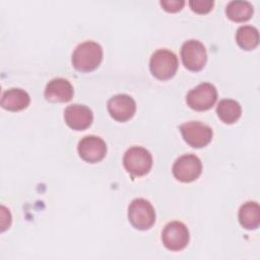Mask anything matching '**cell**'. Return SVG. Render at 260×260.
Returning <instances> with one entry per match:
<instances>
[{"label": "cell", "instance_id": "obj_1", "mask_svg": "<svg viewBox=\"0 0 260 260\" xmlns=\"http://www.w3.org/2000/svg\"><path fill=\"white\" fill-rule=\"evenodd\" d=\"M103 60L102 47L92 41H86L76 47L72 54V65L80 72H89L99 67Z\"/></svg>", "mask_w": 260, "mask_h": 260}, {"label": "cell", "instance_id": "obj_2", "mask_svg": "<svg viewBox=\"0 0 260 260\" xmlns=\"http://www.w3.org/2000/svg\"><path fill=\"white\" fill-rule=\"evenodd\" d=\"M128 218L135 229L145 231L150 229L155 222V211L149 201L137 198L129 205Z\"/></svg>", "mask_w": 260, "mask_h": 260}, {"label": "cell", "instance_id": "obj_3", "mask_svg": "<svg viewBox=\"0 0 260 260\" xmlns=\"http://www.w3.org/2000/svg\"><path fill=\"white\" fill-rule=\"evenodd\" d=\"M149 68L152 75L157 79H170L175 75L178 69V58L169 50H157L150 58Z\"/></svg>", "mask_w": 260, "mask_h": 260}, {"label": "cell", "instance_id": "obj_4", "mask_svg": "<svg viewBox=\"0 0 260 260\" xmlns=\"http://www.w3.org/2000/svg\"><path fill=\"white\" fill-rule=\"evenodd\" d=\"M123 164L128 173L134 177H140L150 171L152 167V156L145 148L133 146L126 151Z\"/></svg>", "mask_w": 260, "mask_h": 260}, {"label": "cell", "instance_id": "obj_5", "mask_svg": "<svg viewBox=\"0 0 260 260\" xmlns=\"http://www.w3.org/2000/svg\"><path fill=\"white\" fill-rule=\"evenodd\" d=\"M217 100V90L211 83L204 82L191 89L187 96V105L195 111L209 110Z\"/></svg>", "mask_w": 260, "mask_h": 260}, {"label": "cell", "instance_id": "obj_6", "mask_svg": "<svg viewBox=\"0 0 260 260\" xmlns=\"http://www.w3.org/2000/svg\"><path fill=\"white\" fill-rule=\"evenodd\" d=\"M180 130L184 140L194 148L204 147L212 139L211 128L197 121L182 124L180 126Z\"/></svg>", "mask_w": 260, "mask_h": 260}, {"label": "cell", "instance_id": "obj_7", "mask_svg": "<svg viewBox=\"0 0 260 260\" xmlns=\"http://www.w3.org/2000/svg\"><path fill=\"white\" fill-rule=\"evenodd\" d=\"M181 57L185 67L191 71H200L207 60L205 47L197 40H189L183 44Z\"/></svg>", "mask_w": 260, "mask_h": 260}, {"label": "cell", "instance_id": "obj_8", "mask_svg": "<svg viewBox=\"0 0 260 260\" xmlns=\"http://www.w3.org/2000/svg\"><path fill=\"white\" fill-rule=\"evenodd\" d=\"M201 171V160L194 154H184L180 156L173 166L175 178L184 183L195 181L200 176Z\"/></svg>", "mask_w": 260, "mask_h": 260}, {"label": "cell", "instance_id": "obj_9", "mask_svg": "<svg viewBox=\"0 0 260 260\" xmlns=\"http://www.w3.org/2000/svg\"><path fill=\"white\" fill-rule=\"evenodd\" d=\"M189 231L181 221H172L168 223L161 235L165 247L171 251L183 250L189 243Z\"/></svg>", "mask_w": 260, "mask_h": 260}, {"label": "cell", "instance_id": "obj_10", "mask_svg": "<svg viewBox=\"0 0 260 260\" xmlns=\"http://www.w3.org/2000/svg\"><path fill=\"white\" fill-rule=\"evenodd\" d=\"M77 150L83 160L94 164L105 157L107 145L102 138L94 135H88L79 141Z\"/></svg>", "mask_w": 260, "mask_h": 260}, {"label": "cell", "instance_id": "obj_11", "mask_svg": "<svg viewBox=\"0 0 260 260\" xmlns=\"http://www.w3.org/2000/svg\"><path fill=\"white\" fill-rule=\"evenodd\" d=\"M108 111L116 121L126 122L135 114L136 104L128 94H117L109 100Z\"/></svg>", "mask_w": 260, "mask_h": 260}, {"label": "cell", "instance_id": "obj_12", "mask_svg": "<svg viewBox=\"0 0 260 260\" xmlns=\"http://www.w3.org/2000/svg\"><path fill=\"white\" fill-rule=\"evenodd\" d=\"M64 119L66 124L73 130H84L88 128L92 122L93 116L91 110L83 105H70L64 111Z\"/></svg>", "mask_w": 260, "mask_h": 260}, {"label": "cell", "instance_id": "obj_13", "mask_svg": "<svg viewBox=\"0 0 260 260\" xmlns=\"http://www.w3.org/2000/svg\"><path fill=\"white\" fill-rule=\"evenodd\" d=\"M73 96L71 83L64 78H54L46 86L45 98L52 103H66Z\"/></svg>", "mask_w": 260, "mask_h": 260}, {"label": "cell", "instance_id": "obj_14", "mask_svg": "<svg viewBox=\"0 0 260 260\" xmlns=\"http://www.w3.org/2000/svg\"><path fill=\"white\" fill-rule=\"evenodd\" d=\"M30 102V98L26 91L20 88H10L3 92L1 98V106L3 109L17 112L25 109Z\"/></svg>", "mask_w": 260, "mask_h": 260}, {"label": "cell", "instance_id": "obj_15", "mask_svg": "<svg viewBox=\"0 0 260 260\" xmlns=\"http://www.w3.org/2000/svg\"><path fill=\"white\" fill-rule=\"evenodd\" d=\"M239 221L247 230H255L260 223V208L257 202L244 203L239 210Z\"/></svg>", "mask_w": 260, "mask_h": 260}, {"label": "cell", "instance_id": "obj_16", "mask_svg": "<svg viewBox=\"0 0 260 260\" xmlns=\"http://www.w3.org/2000/svg\"><path fill=\"white\" fill-rule=\"evenodd\" d=\"M253 6L248 1H231L225 8L226 16L236 22L249 20L253 15Z\"/></svg>", "mask_w": 260, "mask_h": 260}, {"label": "cell", "instance_id": "obj_17", "mask_svg": "<svg viewBox=\"0 0 260 260\" xmlns=\"http://www.w3.org/2000/svg\"><path fill=\"white\" fill-rule=\"evenodd\" d=\"M216 113L223 123L233 124L241 117L242 108L238 102L225 99L218 103Z\"/></svg>", "mask_w": 260, "mask_h": 260}, {"label": "cell", "instance_id": "obj_18", "mask_svg": "<svg viewBox=\"0 0 260 260\" xmlns=\"http://www.w3.org/2000/svg\"><path fill=\"white\" fill-rule=\"evenodd\" d=\"M236 41L242 49L253 50L259 44L258 29L252 25L240 26L236 34Z\"/></svg>", "mask_w": 260, "mask_h": 260}, {"label": "cell", "instance_id": "obj_19", "mask_svg": "<svg viewBox=\"0 0 260 260\" xmlns=\"http://www.w3.org/2000/svg\"><path fill=\"white\" fill-rule=\"evenodd\" d=\"M213 1L211 0H191L189 2V6L192 11L198 14L208 13L213 7Z\"/></svg>", "mask_w": 260, "mask_h": 260}, {"label": "cell", "instance_id": "obj_20", "mask_svg": "<svg viewBox=\"0 0 260 260\" xmlns=\"http://www.w3.org/2000/svg\"><path fill=\"white\" fill-rule=\"evenodd\" d=\"M161 7L168 12H177L180 11L185 5L183 0H162L159 2Z\"/></svg>", "mask_w": 260, "mask_h": 260}, {"label": "cell", "instance_id": "obj_21", "mask_svg": "<svg viewBox=\"0 0 260 260\" xmlns=\"http://www.w3.org/2000/svg\"><path fill=\"white\" fill-rule=\"evenodd\" d=\"M10 222H11V215H10V212L9 210L4 207V206H1V231H5L9 225H10Z\"/></svg>", "mask_w": 260, "mask_h": 260}]
</instances>
